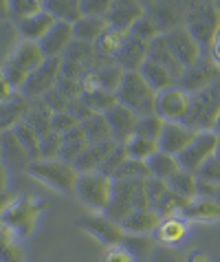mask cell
Returning <instances> with one entry per match:
<instances>
[{
	"instance_id": "f6af8a7d",
	"label": "cell",
	"mask_w": 220,
	"mask_h": 262,
	"mask_svg": "<svg viewBox=\"0 0 220 262\" xmlns=\"http://www.w3.org/2000/svg\"><path fill=\"white\" fill-rule=\"evenodd\" d=\"M150 172H148V165L145 161H135V159H126L123 165L115 172L113 181H141V179H148Z\"/></svg>"
},
{
	"instance_id": "2e32d148",
	"label": "cell",
	"mask_w": 220,
	"mask_h": 262,
	"mask_svg": "<svg viewBox=\"0 0 220 262\" xmlns=\"http://www.w3.org/2000/svg\"><path fill=\"white\" fill-rule=\"evenodd\" d=\"M143 16H145V3H141V0H113L106 20L110 27L130 31L137 25V20H141Z\"/></svg>"
},
{
	"instance_id": "277c9868",
	"label": "cell",
	"mask_w": 220,
	"mask_h": 262,
	"mask_svg": "<svg viewBox=\"0 0 220 262\" xmlns=\"http://www.w3.org/2000/svg\"><path fill=\"white\" fill-rule=\"evenodd\" d=\"M117 104L126 106L137 117H145V115H157L154 106H157V93H154L145 79L139 75V71H132L123 75V82L117 91Z\"/></svg>"
},
{
	"instance_id": "5bb4252c",
	"label": "cell",
	"mask_w": 220,
	"mask_h": 262,
	"mask_svg": "<svg viewBox=\"0 0 220 262\" xmlns=\"http://www.w3.org/2000/svg\"><path fill=\"white\" fill-rule=\"evenodd\" d=\"M218 79H220V69L209 60V57L203 55L201 60L194 64V67L185 69V73H183L179 86H183V89H185L189 95H194V93L207 89L209 84L218 82Z\"/></svg>"
},
{
	"instance_id": "6125c7cd",
	"label": "cell",
	"mask_w": 220,
	"mask_h": 262,
	"mask_svg": "<svg viewBox=\"0 0 220 262\" xmlns=\"http://www.w3.org/2000/svg\"><path fill=\"white\" fill-rule=\"evenodd\" d=\"M216 159H218V161H220V145H218V152H216Z\"/></svg>"
},
{
	"instance_id": "f546056e",
	"label": "cell",
	"mask_w": 220,
	"mask_h": 262,
	"mask_svg": "<svg viewBox=\"0 0 220 262\" xmlns=\"http://www.w3.org/2000/svg\"><path fill=\"white\" fill-rule=\"evenodd\" d=\"M148 60H152V62H157V64H161L170 75L176 79V84L181 82V77H183V73H185V69L179 64V60L170 53V49L165 47V42H163V38H159V40H154L152 45L148 47Z\"/></svg>"
},
{
	"instance_id": "e575fe53",
	"label": "cell",
	"mask_w": 220,
	"mask_h": 262,
	"mask_svg": "<svg viewBox=\"0 0 220 262\" xmlns=\"http://www.w3.org/2000/svg\"><path fill=\"white\" fill-rule=\"evenodd\" d=\"M139 75L145 79V84H148L154 93H161V91H165V89H170V86L176 84V79L170 75V73L152 60H148L141 69H139Z\"/></svg>"
},
{
	"instance_id": "816d5d0a",
	"label": "cell",
	"mask_w": 220,
	"mask_h": 262,
	"mask_svg": "<svg viewBox=\"0 0 220 262\" xmlns=\"http://www.w3.org/2000/svg\"><path fill=\"white\" fill-rule=\"evenodd\" d=\"M62 150V135L51 130L49 135L42 137V159H60Z\"/></svg>"
},
{
	"instance_id": "7a4b0ae2",
	"label": "cell",
	"mask_w": 220,
	"mask_h": 262,
	"mask_svg": "<svg viewBox=\"0 0 220 262\" xmlns=\"http://www.w3.org/2000/svg\"><path fill=\"white\" fill-rule=\"evenodd\" d=\"M27 174L62 194H75V183L79 179L77 167L71 161H64V159H40V161H33L29 165Z\"/></svg>"
},
{
	"instance_id": "94428289",
	"label": "cell",
	"mask_w": 220,
	"mask_h": 262,
	"mask_svg": "<svg viewBox=\"0 0 220 262\" xmlns=\"http://www.w3.org/2000/svg\"><path fill=\"white\" fill-rule=\"evenodd\" d=\"M211 130H214V133L220 137V115H218V119L214 121V128H211Z\"/></svg>"
},
{
	"instance_id": "8fae6325",
	"label": "cell",
	"mask_w": 220,
	"mask_h": 262,
	"mask_svg": "<svg viewBox=\"0 0 220 262\" xmlns=\"http://www.w3.org/2000/svg\"><path fill=\"white\" fill-rule=\"evenodd\" d=\"M79 229H84L86 234H91L95 240H99L106 247H115V245H123L126 234H123L121 225L108 218L106 214H93V216H84L77 223Z\"/></svg>"
},
{
	"instance_id": "52a82bcc",
	"label": "cell",
	"mask_w": 220,
	"mask_h": 262,
	"mask_svg": "<svg viewBox=\"0 0 220 262\" xmlns=\"http://www.w3.org/2000/svg\"><path fill=\"white\" fill-rule=\"evenodd\" d=\"M218 115H220V79L192 95V111H189V117L185 123L189 128H194L196 133H203V130L214 128Z\"/></svg>"
},
{
	"instance_id": "f35d334b",
	"label": "cell",
	"mask_w": 220,
	"mask_h": 262,
	"mask_svg": "<svg viewBox=\"0 0 220 262\" xmlns=\"http://www.w3.org/2000/svg\"><path fill=\"white\" fill-rule=\"evenodd\" d=\"M167 187H170L172 192L185 196V199H196L198 194H201V183H198V177L187 170H179L174 174V177L167 181Z\"/></svg>"
},
{
	"instance_id": "d6a6232c",
	"label": "cell",
	"mask_w": 220,
	"mask_h": 262,
	"mask_svg": "<svg viewBox=\"0 0 220 262\" xmlns=\"http://www.w3.org/2000/svg\"><path fill=\"white\" fill-rule=\"evenodd\" d=\"M11 130H13V135H16V139L20 141V145L25 148V152L29 155V159H31V163L40 161L42 159V137L35 133L25 119L20 123H16Z\"/></svg>"
},
{
	"instance_id": "681fc988",
	"label": "cell",
	"mask_w": 220,
	"mask_h": 262,
	"mask_svg": "<svg viewBox=\"0 0 220 262\" xmlns=\"http://www.w3.org/2000/svg\"><path fill=\"white\" fill-rule=\"evenodd\" d=\"M110 5H113V0H79V9H82V16H86V18H104L106 20Z\"/></svg>"
},
{
	"instance_id": "db71d44e",
	"label": "cell",
	"mask_w": 220,
	"mask_h": 262,
	"mask_svg": "<svg viewBox=\"0 0 220 262\" xmlns=\"http://www.w3.org/2000/svg\"><path fill=\"white\" fill-rule=\"evenodd\" d=\"M167 190H170V187H167V181L152 179V177L145 179V194H148V203H150V207L157 205V203L161 201V196H163Z\"/></svg>"
},
{
	"instance_id": "f1b7e54d",
	"label": "cell",
	"mask_w": 220,
	"mask_h": 262,
	"mask_svg": "<svg viewBox=\"0 0 220 262\" xmlns=\"http://www.w3.org/2000/svg\"><path fill=\"white\" fill-rule=\"evenodd\" d=\"M115 62L119 64V67L126 71V73L139 71L145 62H148V45H143V42H139V40H135L130 35V40L123 45L121 53L117 55Z\"/></svg>"
},
{
	"instance_id": "9c48e42d",
	"label": "cell",
	"mask_w": 220,
	"mask_h": 262,
	"mask_svg": "<svg viewBox=\"0 0 220 262\" xmlns=\"http://www.w3.org/2000/svg\"><path fill=\"white\" fill-rule=\"evenodd\" d=\"M218 145H220V137L214 133V130H203V133H198L194 137V141L176 157V161H179L181 170L196 174L209 159L216 157Z\"/></svg>"
},
{
	"instance_id": "1f68e13d",
	"label": "cell",
	"mask_w": 220,
	"mask_h": 262,
	"mask_svg": "<svg viewBox=\"0 0 220 262\" xmlns=\"http://www.w3.org/2000/svg\"><path fill=\"white\" fill-rule=\"evenodd\" d=\"M0 262H29L22 238L7 227H0Z\"/></svg>"
},
{
	"instance_id": "603a6c76",
	"label": "cell",
	"mask_w": 220,
	"mask_h": 262,
	"mask_svg": "<svg viewBox=\"0 0 220 262\" xmlns=\"http://www.w3.org/2000/svg\"><path fill=\"white\" fill-rule=\"evenodd\" d=\"M57 20L51 16L47 9H42L33 16H29L25 20H18L16 27H18V33H20V40H27V42H40L44 35L51 31Z\"/></svg>"
},
{
	"instance_id": "9f6ffc18",
	"label": "cell",
	"mask_w": 220,
	"mask_h": 262,
	"mask_svg": "<svg viewBox=\"0 0 220 262\" xmlns=\"http://www.w3.org/2000/svg\"><path fill=\"white\" fill-rule=\"evenodd\" d=\"M104 262H137V258L132 256L123 245H115V247H108L106 249Z\"/></svg>"
},
{
	"instance_id": "7402d4cb",
	"label": "cell",
	"mask_w": 220,
	"mask_h": 262,
	"mask_svg": "<svg viewBox=\"0 0 220 262\" xmlns=\"http://www.w3.org/2000/svg\"><path fill=\"white\" fill-rule=\"evenodd\" d=\"M11 64H16L20 71H25L27 75H31V73L42 67L44 62H47V55H44L42 47L38 42H27V40H20L16 49L11 51V57H9Z\"/></svg>"
},
{
	"instance_id": "d590c367",
	"label": "cell",
	"mask_w": 220,
	"mask_h": 262,
	"mask_svg": "<svg viewBox=\"0 0 220 262\" xmlns=\"http://www.w3.org/2000/svg\"><path fill=\"white\" fill-rule=\"evenodd\" d=\"M88 137L86 133L82 130V126L73 128L69 130V133L62 135V150H60V159H64V161H75V159L82 155V152L88 148Z\"/></svg>"
},
{
	"instance_id": "bcb514c9",
	"label": "cell",
	"mask_w": 220,
	"mask_h": 262,
	"mask_svg": "<svg viewBox=\"0 0 220 262\" xmlns=\"http://www.w3.org/2000/svg\"><path fill=\"white\" fill-rule=\"evenodd\" d=\"M130 35H132L135 40H139V42H143V45L150 47L154 40L161 38V31H159V27L154 25L148 16H143L141 20H137L135 27L130 29Z\"/></svg>"
},
{
	"instance_id": "ffe728a7",
	"label": "cell",
	"mask_w": 220,
	"mask_h": 262,
	"mask_svg": "<svg viewBox=\"0 0 220 262\" xmlns=\"http://www.w3.org/2000/svg\"><path fill=\"white\" fill-rule=\"evenodd\" d=\"M161 223H163V218H161V214L157 209L143 207V209H137V212L126 216L119 225H121V229L126 236H148V234H154V231L159 229Z\"/></svg>"
},
{
	"instance_id": "4fadbf2b",
	"label": "cell",
	"mask_w": 220,
	"mask_h": 262,
	"mask_svg": "<svg viewBox=\"0 0 220 262\" xmlns=\"http://www.w3.org/2000/svg\"><path fill=\"white\" fill-rule=\"evenodd\" d=\"M187 5L183 3H145V16L159 27L161 35L185 25Z\"/></svg>"
},
{
	"instance_id": "3957f363",
	"label": "cell",
	"mask_w": 220,
	"mask_h": 262,
	"mask_svg": "<svg viewBox=\"0 0 220 262\" xmlns=\"http://www.w3.org/2000/svg\"><path fill=\"white\" fill-rule=\"evenodd\" d=\"M187 33L198 42V47L209 53L216 33L220 31V11L216 3H192L187 5L185 25Z\"/></svg>"
},
{
	"instance_id": "f5cc1de1",
	"label": "cell",
	"mask_w": 220,
	"mask_h": 262,
	"mask_svg": "<svg viewBox=\"0 0 220 262\" xmlns=\"http://www.w3.org/2000/svg\"><path fill=\"white\" fill-rule=\"evenodd\" d=\"M77 126H82V121H79L75 115H71L69 111L66 113H53V119H51V128L55 130V133H69V130L73 128H77Z\"/></svg>"
},
{
	"instance_id": "ac0fdd59",
	"label": "cell",
	"mask_w": 220,
	"mask_h": 262,
	"mask_svg": "<svg viewBox=\"0 0 220 262\" xmlns=\"http://www.w3.org/2000/svg\"><path fill=\"white\" fill-rule=\"evenodd\" d=\"M106 115V121L110 126V135H113V141L117 145H123L132 135H135V128H137V115L128 111L126 106L121 104H115L113 108H108L104 113Z\"/></svg>"
},
{
	"instance_id": "4dcf8cb0",
	"label": "cell",
	"mask_w": 220,
	"mask_h": 262,
	"mask_svg": "<svg viewBox=\"0 0 220 262\" xmlns=\"http://www.w3.org/2000/svg\"><path fill=\"white\" fill-rule=\"evenodd\" d=\"M108 20L104 18H86L82 16L73 25V35L79 42H86V45H97V40L104 35V31L108 29Z\"/></svg>"
},
{
	"instance_id": "60d3db41",
	"label": "cell",
	"mask_w": 220,
	"mask_h": 262,
	"mask_svg": "<svg viewBox=\"0 0 220 262\" xmlns=\"http://www.w3.org/2000/svg\"><path fill=\"white\" fill-rule=\"evenodd\" d=\"M51 119H53V113H51L49 108L42 104V101H33L31 108H29V113L25 115V121H27L29 126H31L40 137L49 135L51 130H53V128H51Z\"/></svg>"
},
{
	"instance_id": "ee69618b",
	"label": "cell",
	"mask_w": 220,
	"mask_h": 262,
	"mask_svg": "<svg viewBox=\"0 0 220 262\" xmlns=\"http://www.w3.org/2000/svg\"><path fill=\"white\" fill-rule=\"evenodd\" d=\"M163 126H165V121L161 119L159 115H145V117L137 119L135 135L145 137V139H152V141L159 143V137H161V133H163Z\"/></svg>"
},
{
	"instance_id": "d6986e66",
	"label": "cell",
	"mask_w": 220,
	"mask_h": 262,
	"mask_svg": "<svg viewBox=\"0 0 220 262\" xmlns=\"http://www.w3.org/2000/svg\"><path fill=\"white\" fill-rule=\"evenodd\" d=\"M0 161L5 163L9 172H27L29 165H31V159L16 139L13 130L0 133Z\"/></svg>"
},
{
	"instance_id": "680465c9",
	"label": "cell",
	"mask_w": 220,
	"mask_h": 262,
	"mask_svg": "<svg viewBox=\"0 0 220 262\" xmlns=\"http://www.w3.org/2000/svg\"><path fill=\"white\" fill-rule=\"evenodd\" d=\"M209 60L216 64V67L220 69V31L216 33V38H214V42H211V47H209Z\"/></svg>"
},
{
	"instance_id": "484cf974",
	"label": "cell",
	"mask_w": 220,
	"mask_h": 262,
	"mask_svg": "<svg viewBox=\"0 0 220 262\" xmlns=\"http://www.w3.org/2000/svg\"><path fill=\"white\" fill-rule=\"evenodd\" d=\"M130 40V31H123V29H115V27H108L104 35L97 40L95 45V51H97V57L104 62H115L117 55L121 53L123 45Z\"/></svg>"
},
{
	"instance_id": "f907efd6",
	"label": "cell",
	"mask_w": 220,
	"mask_h": 262,
	"mask_svg": "<svg viewBox=\"0 0 220 262\" xmlns=\"http://www.w3.org/2000/svg\"><path fill=\"white\" fill-rule=\"evenodd\" d=\"M126 159H128V155H126V148H123V145H117V148H115V150L108 155V159L104 161V165L99 167V172L113 179V177H115V172H117V170H119V167L123 165V161H126Z\"/></svg>"
},
{
	"instance_id": "6f0895ef",
	"label": "cell",
	"mask_w": 220,
	"mask_h": 262,
	"mask_svg": "<svg viewBox=\"0 0 220 262\" xmlns=\"http://www.w3.org/2000/svg\"><path fill=\"white\" fill-rule=\"evenodd\" d=\"M7 190H9V170L5 167V163L0 161V201L7 196ZM3 207V205H0Z\"/></svg>"
},
{
	"instance_id": "4316f807",
	"label": "cell",
	"mask_w": 220,
	"mask_h": 262,
	"mask_svg": "<svg viewBox=\"0 0 220 262\" xmlns=\"http://www.w3.org/2000/svg\"><path fill=\"white\" fill-rule=\"evenodd\" d=\"M33 101H29L27 97H22L20 93H16L11 99L0 101V133L11 130L16 123L25 119V115L29 113Z\"/></svg>"
},
{
	"instance_id": "cb8c5ba5",
	"label": "cell",
	"mask_w": 220,
	"mask_h": 262,
	"mask_svg": "<svg viewBox=\"0 0 220 262\" xmlns=\"http://www.w3.org/2000/svg\"><path fill=\"white\" fill-rule=\"evenodd\" d=\"M181 218H185L187 223H216L220 221V201L214 196H196L189 201Z\"/></svg>"
},
{
	"instance_id": "7bdbcfd3",
	"label": "cell",
	"mask_w": 220,
	"mask_h": 262,
	"mask_svg": "<svg viewBox=\"0 0 220 262\" xmlns=\"http://www.w3.org/2000/svg\"><path fill=\"white\" fill-rule=\"evenodd\" d=\"M79 101H82L91 113H106L108 108H113L117 104V97L110 95V93L99 91V89H84Z\"/></svg>"
},
{
	"instance_id": "83f0119b",
	"label": "cell",
	"mask_w": 220,
	"mask_h": 262,
	"mask_svg": "<svg viewBox=\"0 0 220 262\" xmlns=\"http://www.w3.org/2000/svg\"><path fill=\"white\" fill-rule=\"evenodd\" d=\"M157 240L165 247H176L181 243H185L189 236V223L185 218H165L163 223L159 225V229L154 231Z\"/></svg>"
},
{
	"instance_id": "b9f144b4",
	"label": "cell",
	"mask_w": 220,
	"mask_h": 262,
	"mask_svg": "<svg viewBox=\"0 0 220 262\" xmlns=\"http://www.w3.org/2000/svg\"><path fill=\"white\" fill-rule=\"evenodd\" d=\"M123 148H126L128 159H135V161H148L154 152L159 150V143L152 141V139H145V137L132 135L130 139L123 143Z\"/></svg>"
},
{
	"instance_id": "836d02e7",
	"label": "cell",
	"mask_w": 220,
	"mask_h": 262,
	"mask_svg": "<svg viewBox=\"0 0 220 262\" xmlns=\"http://www.w3.org/2000/svg\"><path fill=\"white\" fill-rule=\"evenodd\" d=\"M145 165H148V172L152 179H161V181H170L176 172L181 170L179 161H176V157L167 155V152H161L157 150L154 155L145 161Z\"/></svg>"
},
{
	"instance_id": "9a60e30c",
	"label": "cell",
	"mask_w": 220,
	"mask_h": 262,
	"mask_svg": "<svg viewBox=\"0 0 220 262\" xmlns=\"http://www.w3.org/2000/svg\"><path fill=\"white\" fill-rule=\"evenodd\" d=\"M123 75H126V71L117 62H101L86 75L84 89H99L104 93H110V95H117V91L123 82Z\"/></svg>"
},
{
	"instance_id": "8992f818",
	"label": "cell",
	"mask_w": 220,
	"mask_h": 262,
	"mask_svg": "<svg viewBox=\"0 0 220 262\" xmlns=\"http://www.w3.org/2000/svg\"><path fill=\"white\" fill-rule=\"evenodd\" d=\"M113 190H115V181L101 172L79 174L75 183V196L97 214H106L110 201H113Z\"/></svg>"
},
{
	"instance_id": "11a10c76",
	"label": "cell",
	"mask_w": 220,
	"mask_h": 262,
	"mask_svg": "<svg viewBox=\"0 0 220 262\" xmlns=\"http://www.w3.org/2000/svg\"><path fill=\"white\" fill-rule=\"evenodd\" d=\"M123 247H126L135 258H139V256H143V253H148V249L152 247V240L148 236H126Z\"/></svg>"
},
{
	"instance_id": "7c38bea8",
	"label": "cell",
	"mask_w": 220,
	"mask_h": 262,
	"mask_svg": "<svg viewBox=\"0 0 220 262\" xmlns=\"http://www.w3.org/2000/svg\"><path fill=\"white\" fill-rule=\"evenodd\" d=\"M161 38H163L165 47L170 49V53L176 57V60H179V64L183 69L194 67V64L203 57V49L198 47V42L187 33L185 27L174 29V31L161 35Z\"/></svg>"
},
{
	"instance_id": "74e56055",
	"label": "cell",
	"mask_w": 220,
	"mask_h": 262,
	"mask_svg": "<svg viewBox=\"0 0 220 262\" xmlns=\"http://www.w3.org/2000/svg\"><path fill=\"white\" fill-rule=\"evenodd\" d=\"M82 130L88 137V143H104V141H113L110 135V126L106 121L104 113H93L91 117H86L82 121Z\"/></svg>"
},
{
	"instance_id": "30bf717a",
	"label": "cell",
	"mask_w": 220,
	"mask_h": 262,
	"mask_svg": "<svg viewBox=\"0 0 220 262\" xmlns=\"http://www.w3.org/2000/svg\"><path fill=\"white\" fill-rule=\"evenodd\" d=\"M60 75H62V60L51 57V60H47L42 67H38L27 77L25 86L20 89V95L27 97L29 101H40L47 97L51 91L57 89Z\"/></svg>"
},
{
	"instance_id": "5b68a950",
	"label": "cell",
	"mask_w": 220,
	"mask_h": 262,
	"mask_svg": "<svg viewBox=\"0 0 220 262\" xmlns=\"http://www.w3.org/2000/svg\"><path fill=\"white\" fill-rule=\"evenodd\" d=\"M150 207L148 194H145V179L141 181H115L113 201L106 209V216L121 223L126 216H130L137 209Z\"/></svg>"
},
{
	"instance_id": "c3c4849f",
	"label": "cell",
	"mask_w": 220,
	"mask_h": 262,
	"mask_svg": "<svg viewBox=\"0 0 220 262\" xmlns=\"http://www.w3.org/2000/svg\"><path fill=\"white\" fill-rule=\"evenodd\" d=\"M196 177L203 185H211V187H218L220 190V161L216 157L209 159V161L196 172Z\"/></svg>"
},
{
	"instance_id": "44dd1931",
	"label": "cell",
	"mask_w": 220,
	"mask_h": 262,
	"mask_svg": "<svg viewBox=\"0 0 220 262\" xmlns=\"http://www.w3.org/2000/svg\"><path fill=\"white\" fill-rule=\"evenodd\" d=\"M73 40H75V35H73V25L71 23H55L51 27V31L44 35L38 45L42 47L47 60H51V57L62 60V55L66 53V49L71 47Z\"/></svg>"
},
{
	"instance_id": "e0dca14e",
	"label": "cell",
	"mask_w": 220,
	"mask_h": 262,
	"mask_svg": "<svg viewBox=\"0 0 220 262\" xmlns=\"http://www.w3.org/2000/svg\"><path fill=\"white\" fill-rule=\"evenodd\" d=\"M198 133L194 128H189L187 123H165L163 133L159 137V150L167 152L172 157H179L189 143L194 141Z\"/></svg>"
},
{
	"instance_id": "8d00e7d4",
	"label": "cell",
	"mask_w": 220,
	"mask_h": 262,
	"mask_svg": "<svg viewBox=\"0 0 220 262\" xmlns=\"http://www.w3.org/2000/svg\"><path fill=\"white\" fill-rule=\"evenodd\" d=\"M44 9H47L57 23L75 25L77 20L82 18L79 0H44Z\"/></svg>"
},
{
	"instance_id": "ab89813d",
	"label": "cell",
	"mask_w": 220,
	"mask_h": 262,
	"mask_svg": "<svg viewBox=\"0 0 220 262\" xmlns=\"http://www.w3.org/2000/svg\"><path fill=\"white\" fill-rule=\"evenodd\" d=\"M187 205H189V199H185V196L176 194L172 190H167L152 209H157V212L161 214V218L165 221V218H181Z\"/></svg>"
},
{
	"instance_id": "be15d7a7",
	"label": "cell",
	"mask_w": 220,
	"mask_h": 262,
	"mask_svg": "<svg viewBox=\"0 0 220 262\" xmlns=\"http://www.w3.org/2000/svg\"><path fill=\"white\" fill-rule=\"evenodd\" d=\"M216 7H218V11H220V3H216Z\"/></svg>"
},
{
	"instance_id": "6da1fadb",
	"label": "cell",
	"mask_w": 220,
	"mask_h": 262,
	"mask_svg": "<svg viewBox=\"0 0 220 262\" xmlns=\"http://www.w3.org/2000/svg\"><path fill=\"white\" fill-rule=\"evenodd\" d=\"M49 209V203L35 194H20L0 209V227H7L22 240L31 238L38 227L40 214Z\"/></svg>"
},
{
	"instance_id": "ba28073f",
	"label": "cell",
	"mask_w": 220,
	"mask_h": 262,
	"mask_svg": "<svg viewBox=\"0 0 220 262\" xmlns=\"http://www.w3.org/2000/svg\"><path fill=\"white\" fill-rule=\"evenodd\" d=\"M189 111H192V95L183 86L174 84L170 89L157 93L154 113L165 123H185L189 117Z\"/></svg>"
},
{
	"instance_id": "7dc6e473",
	"label": "cell",
	"mask_w": 220,
	"mask_h": 262,
	"mask_svg": "<svg viewBox=\"0 0 220 262\" xmlns=\"http://www.w3.org/2000/svg\"><path fill=\"white\" fill-rule=\"evenodd\" d=\"M7 7H9V13L18 23V20H25L29 16H33V13L42 11L44 0H11V3H7Z\"/></svg>"
},
{
	"instance_id": "91938a15",
	"label": "cell",
	"mask_w": 220,
	"mask_h": 262,
	"mask_svg": "<svg viewBox=\"0 0 220 262\" xmlns=\"http://www.w3.org/2000/svg\"><path fill=\"white\" fill-rule=\"evenodd\" d=\"M187 262H209V258H207L205 251H192L187 256Z\"/></svg>"
},
{
	"instance_id": "d4e9b609",
	"label": "cell",
	"mask_w": 220,
	"mask_h": 262,
	"mask_svg": "<svg viewBox=\"0 0 220 262\" xmlns=\"http://www.w3.org/2000/svg\"><path fill=\"white\" fill-rule=\"evenodd\" d=\"M117 148L115 141H104V143H91L88 148L79 155L73 165L77 167L79 174H86V172H99V167L104 165V161L108 159V155Z\"/></svg>"
}]
</instances>
